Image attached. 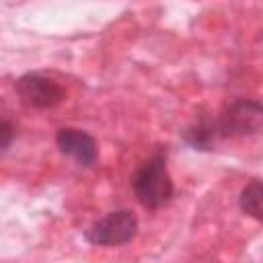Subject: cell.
Wrapping results in <instances>:
<instances>
[{
  "mask_svg": "<svg viewBox=\"0 0 263 263\" xmlns=\"http://www.w3.org/2000/svg\"><path fill=\"white\" fill-rule=\"evenodd\" d=\"M181 138L193 150H212L220 140L216 129V119L208 115H199L191 125H187L181 132Z\"/></svg>",
  "mask_w": 263,
  "mask_h": 263,
  "instance_id": "8992f818",
  "label": "cell"
},
{
  "mask_svg": "<svg viewBox=\"0 0 263 263\" xmlns=\"http://www.w3.org/2000/svg\"><path fill=\"white\" fill-rule=\"evenodd\" d=\"M132 189L136 199L148 210H158L171 201L173 179L168 175L166 156L162 152L150 156L146 162L138 166V171L132 177Z\"/></svg>",
  "mask_w": 263,
  "mask_h": 263,
  "instance_id": "6da1fadb",
  "label": "cell"
},
{
  "mask_svg": "<svg viewBox=\"0 0 263 263\" xmlns=\"http://www.w3.org/2000/svg\"><path fill=\"white\" fill-rule=\"evenodd\" d=\"M261 197H263V189H261V181L259 179H253L249 181L242 191H240V197H238V203H240V210L255 218V220H261Z\"/></svg>",
  "mask_w": 263,
  "mask_h": 263,
  "instance_id": "52a82bcc",
  "label": "cell"
},
{
  "mask_svg": "<svg viewBox=\"0 0 263 263\" xmlns=\"http://www.w3.org/2000/svg\"><path fill=\"white\" fill-rule=\"evenodd\" d=\"M138 234V216L132 210H113L95 220L86 230V242L95 247H121L134 240Z\"/></svg>",
  "mask_w": 263,
  "mask_h": 263,
  "instance_id": "3957f363",
  "label": "cell"
},
{
  "mask_svg": "<svg viewBox=\"0 0 263 263\" xmlns=\"http://www.w3.org/2000/svg\"><path fill=\"white\" fill-rule=\"evenodd\" d=\"M55 144H58L62 154L72 156L82 166H90L97 160V154H99L95 138L88 132L76 129V127H62V129H58Z\"/></svg>",
  "mask_w": 263,
  "mask_h": 263,
  "instance_id": "5b68a950",
  "label": "cell"
},
{
  "mask_svg": "<svg viewBox=\"0 0 263 263\" xmlns=\"http://www.w3.org/2000/svg\"><path fill=\"white\" fill-rule=\"evenodd\" d=\"M21 101L33 109H53L58 107L66 92L62 88L60 82H55L53 78L39 74V72H27L23 74L16 84H14Z\"/></svg>",
  "mask_w": 263,
  "mask_h": 263,
  "instance_id": "277c9868",
  "label": "cell"
},
{
  "mask_svg": "<svg viewBox=\"0 0 263 263\" xmlns=\"http://www.w3.org/2000/svg\"><path fill=\"white\" fill-rule=\"evenodd\" d=\"M14 136H16V129H14L12 121H8V119H0V152L6 150V148L12 144Z\"/></svg>",
  "mask_w": 263,
  "mask_h": 263,
  "instance_id": "ba28073f",
  "label": "cell"
},
{
  "mask_svg": "<svg viewBox=\"0 0 263 263\" xmlns=\"http://www.w3.org/2000/svg\"><path fill=\"white\" fill-rule=\"evenodd\" d=\"M220 138L255 136L263 125V107L257 99H234L214 117Z\"/></svg>",
  "mask_w": 263,
  "mask_h": 263,
  "instance_id": "7a4b0ae2",
  "label": "cell"
}]
</instances>
